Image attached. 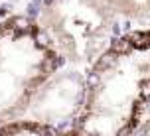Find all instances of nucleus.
Segmentation results:
<instances>
[{"label": "nucleus", "instance_id": "2", "mask_svg": "<svg viewBox=\"0 0 150 136\" xmlns=\"http://www.w3.org/2000/svg\"><path fill=\"white\" fill-rule=\"evenodd\" d=\"M63 65L34 16L0 18V124L22 116L42 85Z\"/></svg>", "mask_w": 150, "mask_h": 136}, {"label": "nucleus", "instance_id": "1", "mask_svg": "<svg viewBox=\"0 0 150 136\" xmlns=\"http://www.w3.org/2000/svg\"><path fill=\"white\" fill-rule=\"evenodd\" d=\"M150 103V28L125 30L85 67V99L71 134L136 132Z\"/></svg>", "mask_w": 150, "mask_h": 136}, {"label": "nucleus", "instance_id": "3", "mask_svg": "<svg viewBox=\"0 0 150 136\" xmlns=\"http://www.w3.org/2000/svg\"><path fill=\"white\" fill-rule=\"evenodd\" d=\"M67 65L87 67L119 34L105 0H40L34 16Z\"/></svg>", "mask_w": 150, "mask_h": 136}, {"label": "nucleus", "instance_id": "5", "mask_svg": "<svg viewBox=\"0 0 150 136\" xmlns=\"http://www.w3.org/2000/svg\"><path fill=\"white\" fill-rule=\"evenodd\" d=\"M119 26L125 30L150 28V0H105Z\"/></svg>", "mask_w": 150, "mask_h": 136}, {"label": "nucleus", "instance_id": "4", "mask_svg": "<svg viewBox=\"0 0 150 136\" xmlns=\"http://www.w3.org/2000/svg\"><path fill=\"white\" fill-rule=\"evenodd\" d=\"M85 99V67L63 65L32 99L22 116L52 126L55 132H71Z\"/></svg>", "mask_w": 150, "mask_h": 136}, {"label": "nucleus", "instance_id": "6", "mask_svg": "<svg viewBox=\"0 0 150 136\" xmlns=\"http://www.w3.org/2000/svg\"><path fill=\"white\" fill-rule=\"evenodd\" d=\"M136 132H142V134H150V118H148V120H144V124H142V126H138V128H136Z\"/></svg>", "mask_w": 150, "mask_h": 136}]
</instances>
